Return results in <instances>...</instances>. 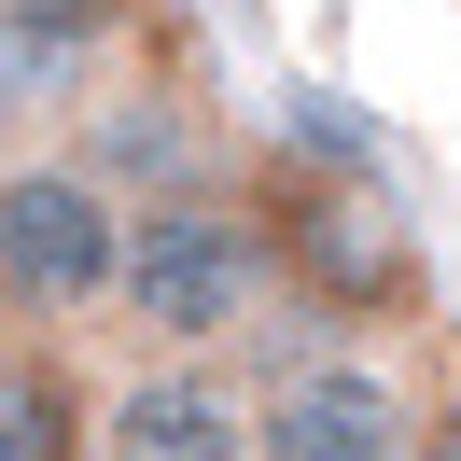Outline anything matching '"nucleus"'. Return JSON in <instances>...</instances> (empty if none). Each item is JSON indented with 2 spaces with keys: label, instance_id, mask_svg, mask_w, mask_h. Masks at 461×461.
Returning <instances> with one entry per match:
<instances>
[{
  "label": "nucleus",
  "instance_id": "1",
  "mask_svg": "<svg viewBox=\"0 0 461 461\" xmlns=\"http://www.w3.org/2000/svg\"><path fill=\"white\" fill-rule=\"evenodd\" d=\"M252 238H266V280H294L308 308H336V321H405V308L433 294L405 196H392L377 168H336V154H308V168H266Z\"/></svg>",
  "mask_w": 461,
  "mask_h": 461
},
{
  "label": "nucleus",
  "instance_id": "2",
  "mask_svg": "<svg viewBox=\"0 0 461 461\" xmlns=\"http://www.w3.org/2000/svg\"><path fill=\"white\" fill-rule=\"evenodd\" d=\"M266 238H252V210L210 182V196H154V210H126V238H113V321L126 336H154L168 364H210L224 336H252V308H266Z\"/></svg>",
  "mask_w": 461,
  "mask_h": 461
},
{
  "label": "nucleus",
  "instance_id": "3",
  "mask_svg": "<svg viewBox=\"0 0 461 461\" xmlns=\"http://www.w3.org/2000/svg\"><path fill=\"white\" fill-rule=\"evenodd\" d=\"M113 238H126V210L98 196L70 154H14V168H0V321L113 308Z\"/></svg>",
  "mask_w": 461,
  "mask_h": 461
},
{
  "label": "nucleus",
  "instance_id": "4",
  "mask_svg": "<svg viewBox=\"0 0 461 461\" xmlns=\"http://www.w3.org/2000/svg\"><path fill=\"white\" fill-rule=\"evenodd\" d=\"M420 392H405L377 349H308L294 377L252 392V461H405Z\"/></svg>",
  "mask_w": 461,
  "mask_h": 461
},
{
  "label": "nucleus",
  "instance_id": "5",
  "mask_svg": "<svg viewBox=\"0 0 461 461\" xmlns=\"http://www.w3.org/2000/svg\"><path fill=\"white\" fill-rule=\"evenodd\" d=\"M85 461H252V405L224 364H140L113 405H85Z\"/></svg>",
  "mask_w": 461,
  "mask_h": 461
},
{
  "label": "nucleus",
  "instance_id": "6",
  "mask_svg": "<svg viewBox=\"0 0 461 461\" xmlns=\"http://www.w3.org/2000/svg\"><path fill=\"white\" fill-rule=\"evenodd\" d=\"M70 168H85L113 210H154V196H210V126L182 113L168 85H98V113H85V154H70Z\"/></svg>",
  "mask_w": 461,
  "mask_h": 461
},
{
  "label": "nucleus",
  "instance_id": "7",
  "mask_svg": "<svg viewBox=\"0 0 461 461\" xmlns=\"http://www.w3.org/2000/svg\"><path fill=\"white\" fill-rule=\"evenodd\" d=\"M140 29V0H0V85H57V70L113 57Z\"/></svg>",
  "mask_w": 461,
  "mask_h": 461
},
{
  "label": "nucleus",
  "instance_id": "8",
  "mask_svg": "<svg viewBox=\"0 0 461 461\" xmlns=\"http://www.w3.org/2000/svg\"><path fill=\"white\" fill-rule=\"evenodd\" d=\"M0 461H85V392L42 349H0Z\"/></svg>",
  "mask_w": 461,
  "mask_h": 461
},
{
  "label": "nucleus",
  "instance_id": "9",
  "mask_svg": "<svg viewBox=\"0 0 461 461\" xmlns=\"http://www.w3.org/2000/svg\"><path fill=\"white\" fill-rule=\"evenodd\" d=\"M405 461H461V392H447V405H420V433H405Z\"/></svg>",
  "mask_w": 461,
  "mask_h": 461
},
{
  "label": "nucleus",
  "instance_id": "10",
  "mask_svg": "<svg viewBox=\"0 0 461 461\" xmlns=\"http://www.w3.org/2000/svg\"><path fill=\"white\" fill-rule=\"evenodd\" d=\"M0 168H14V85H0Z\"/></svg>",
  "mask_w": 461,
  "mask_h": 461
}]
</instances>
